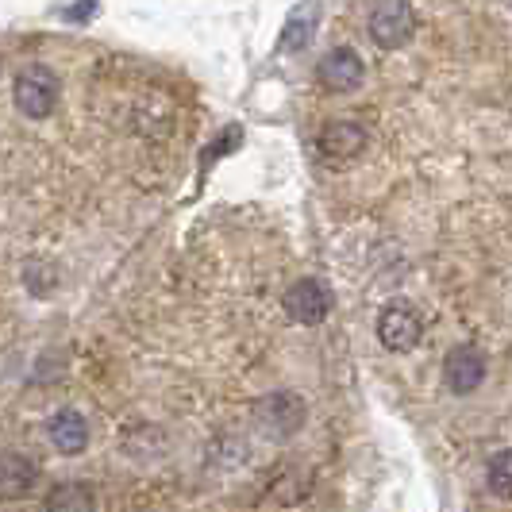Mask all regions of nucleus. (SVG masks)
Instances as JSON below:
<instances>
[{"label": "nucleus", "instance_id": "nucleus-10", "mask_svg": "<svg viewBox=\"0 0 512 512\" xmlns=\"http://www.w3.org/2000/svg\"><path fill=\"white\" fill-rule=\"evenodd\" d=\"M97 509V493L81 482H62L47 493V512H93Z\"/></svg>", "mask_w": 512, "mask_h": 512}, {"label": "nucleus", "instance_id": "nucleus-3", "mask_svg": "<svg viewBox=\"0 0 512 512\" xmlns=\"http://www.w3.org/2000/svg\"><path fill=\"white\" fill-rule=\"evenodd\" d=\"M332 312V293L320 278H301L285 289V316L293 324H324Z\"/></svg>", "mask_w": 512, "mask_h": 512}, {"label": "nucleus", "instance_id": "nucleus-11", "mask_svg": "<svg viewBox=\"0 0 512 512\" xmlns=\"http://www.w3.org/2000/svg\"><path fill=\"white\" fill-rule=\"evenodd\" d=\"M39 478V462L27 455H4V497H24Z\"/></svg>", "mask_w": 512, "mask_h": 512}, {"label": "nucleus", "instance_id": "nucleus-6", "mask_svg": "<svg viewBox=\"0 0 512 512\" xmlns=\"http://www.w3.org/2000/svg\"><path fill=\"white\" fill-rule=\"evenodd\" d=\"M443 382L451 393H474L486 382V359L474 347H451L443 359Z\"/></svg>", "mask_w": 512, "mask_h": 512}, {"label": "nucleus", "instance_id": "nucleus-5", "mask_svg": "<svg viewBox=\"0 0 512 512\" xmlns=\"http://www.w3.org/2000/svg\"><path fill=\"white\" fill-rule=\"evenodd\" d=\"M420 332H424V324H420V316H416L412 305L393 301V305L382 308V316H378V339H382V347H389V351H412L420 343Z\"/></svg>", "mask_w": 512, "mask_h": 512}, {"label": "nucleus", "instance_id": "nucleus-9", "mask_svg": "<svg viewBox=\"0 0 512 512\" xmlns=\"http://www.w3.org/2000/svg\"><path fill=\"white\" fill-rule=\"evenodd\" d=\"M316 24H320V4H316V0L297 4V8L289 12V20H285V31H282V39H278V47H282V51H305L308 43H312V35H316Z\"/></svg>", "mask_w": 512, "mask_h": 512}, {"label": "nucleus", "instance_id": "nucleus-4", "mask_svg": "<svg viewBox=\"0 0 512 512\" xmlns=\"http://www.w3.org/2000/svg\"><path fill=\"white\" fill-rule=\"evenodd\" d=\"M362 77H366V62L351 47H332L316 66V81L328 93H355L362 85Z\"/></svg>", "mask_w": 512, "mask_h": 512}, {"label": "nucleus", "instance_id": "nucleus-12", "mask_svg": "<svg viewBox=\"0 0 512 512\" xmlns=\"http://www.w3.org/2000/svg\"><path fill=\"white\" fill-rule=\"evenodd\" d=\"M489 489L501 501H512V451H497L489 459Z\"/></svg>", "mask_w": 512, "mask_h": 512}, {"label": "nucleus", "instance_id": "nucleus-7", "mask_svg": "<svg viewBox=\"0 0 512 512\" xmlns=\"http://www.w3.org/2000/svg\"><path fill=\"white\" fill-rule=\"evenodd\" d=\"M362 147H366V131L351 120H332L316 135V151L328 162H351L355 154H362Z\"/></svg>", "mask_w": 512, "mask_h": 512}, {"label": "nucleus", "instance_id": "nucleus-2", "mask_svg": "<svg viewBox=\"0 0 512 512\" xmlns=\"http://www.w3.org/2000/svg\"><path fill=\"white\" fill-rule=\"evenodd\" d=\"M412 35H416V12L409 0H382L370 12V39L382 51H401Z\"/></svg>", "mask_w": 512, "mask_h": 512}, {"label": "nucleus", "instance_id": "nucleus-1", "mask_svg": "<svg viewBox=\"0 0 512 512\" xmlns=\"http://www.w3.org/2000/svg\"><path fill=\"white\" fill-rule=\"evenodd\" d=\"M16 108L27 120H47L58 104V77L47 66H24L16 74Z\"/></svg>", "mask_w": 512, "mask_h": 512}, {"label": "nucleus", "instance_id": "nucleus-8", "mask_svg": "<svg viewBox=\"0 0 512 512\" xmlns=\"http://www.w3.org/2000/svg\"><path fill=\"white\" fill-rule=\"evenodd\" d=\"M47 439H51V447L58 455H81L89 447V424H85L81 412L62 409L47 420Z\"/></svg>", "mask_w": 512, "mask_h": 512}]
</instances>
